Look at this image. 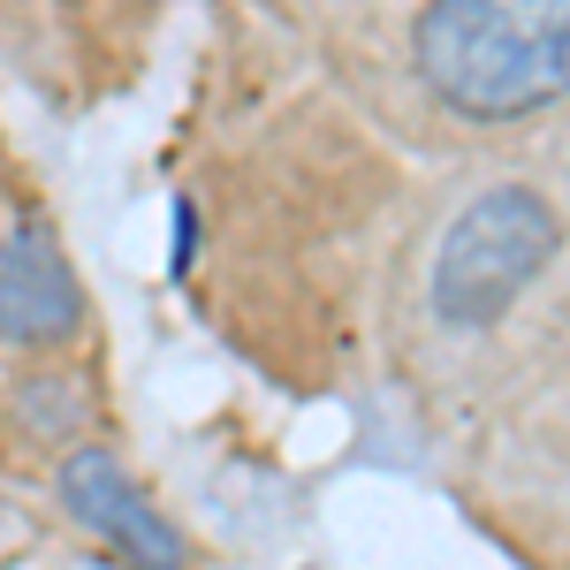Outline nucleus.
Segmentation results:
<instances>
[{
	"mask_svg": "<svg viewBox=\"0 0 570 570\" xmlns=\"http://www.w3.org/2000/svg\"><path fill=\"white\" fill-rule=\"evenodd\" d=\"M411 61L441 107L472 122H518L570 99V0H434Z\"/></svg>",
	"mask_w": 570,
	"mask_h": 570,
	"instance_id": "f257e3e1",
	"label": "nucleus"
},
{
	"mask_svg": "<svg viewBox=\"0 0 570 570\" xmlns=\"http://www.w3.org/2000/svg\"><path fill=\"white\" fill-rule=\"evenodd\" d=\"M556 244H563V220H556V206L532 183L480 190L464 214L449 220V236L434 252V320L441 327H464V335L494 327L548 274Z\"/></svg>",
	"mask_w": 570,
	"mask_h": 570,
	"instance_id": "f03ea898",
	"label": "nucleus"
},
{
	"mask_svg": "<svg viewBox=\"0 0 570 570\" xmlns=\"http://www.w3.org/2000/svg\"><path fill=\"white\" fill-rule=\"evenodd\" d=\"M53 487H61V510H69L91 540H107L130 570H183V532L137 494V480L122 472L115 449H77V456L53 472Z\"/></svg>",
	"mask_w": 570,
	"mask_h": 570,
	"instance_id": "7ed1b4c3",
	"label": "nucleus"
},
{
	"mask_svg": "<svg viewBox=\"0 0 570 570\" xmlns=\"http://www.w3.org/2000/svg\"><path fill=\"white\" fill-rule=\"evenodd\" d=\"M85 327V282L61 259V244L39 220H16L0 236V343L16 351H46L69 343Z\"/></svg>",
	"mask_w": 570,
	"mask_h": 570,
	"instance_id": "20e7f679",
	"label": "nucleus"
},
{
	"mask_svg": "<svg viewBox=\"0 0 570 570\" xmlns=\"http://www.w3.org/2000/svg\"><path fill=\"white\" fill-rule=\"evenodd\" d=\"M16 426L31 441H69L85 426V389L77 381H53V373L46 381H23L16 389Z\"/></svg>",
	"mask_w": 570,
	"mask_h": 570,
	"instance_id": "39448f33",
	"label": "nucleus"
},
{
	"mask_svg": "<svg viewBox=\"0 0 570 570\" xmlns=\"http://www.w3.org/2000/svg\"><path fill=\"white\" fill-rule=\"evenodd\" d=\"M190 252H198V214L176 206V259H168V274H190Z\"/></svg>",
	"mask_w": 570,
	"mask_h": 570,
	"instance_id": "423d86ee",
	"label": "nucleus"
}]
</instances>
